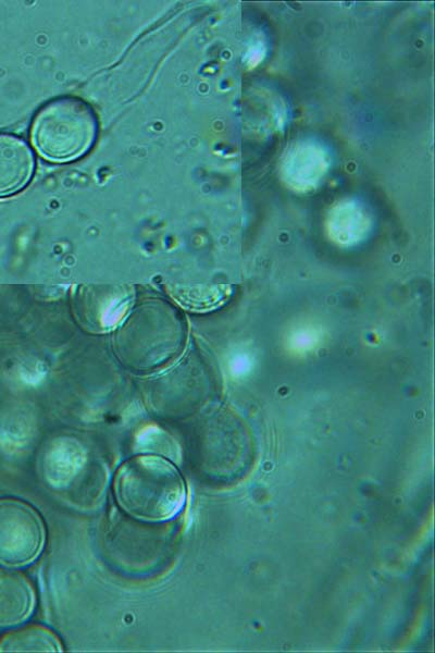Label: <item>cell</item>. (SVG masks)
<instances>
[{"label": "cell", "instance_id": "7", "mask_svg": "<svg viewBox=\"0 0 435 653\" xmlns=\"http://www.w3.org/2000/svg\"><path fill=\"white\" fill-rule=\"evenodd\" d=\"M57 636L39 625L9 630L0 638V652H61Z\"/></svg>", "mask_w": 435, "mask_h": 653}, {"label": "cell", "instance_id": "4", "mask_svg": "<svg viewBox=\"0 0 435 653\" xmlns=\"http://www.w3.org/2000/svg\"><path fill=\"white\" fill-rule=\"evenodd\" d=\"M34 169L35 158L28 144L15 135L0 133V197L24 188Z\"/></svg>", "mask_w": 435, "mask_h": 653}, {"label": "cell", "instance_id": "1", "mask_svg": "<svg viewBox=\"0 0 435 653\" xmlns=\"http://www.w3.org/2000/svg\"><path fill=\"white\" fill-rule=\"evenodd\" d=\"M120 507L134 518L161 521L175 516L186 498L184 480L166 459L154 455L125 461L113 480Z\"/></svg>", "mask_w": 435, "mask_h": 653}, {"label": "cell", "instance_id": "5", "mask_svg": "<svg viewBox=\"0 0 435 653\" xmlns=\"http://www.w3.org/2000/svg\"><path fill=\"white\" fill-rule=\"evenodd\" d=\"M133 291L127 285L102 286L88 291L84 298V318L99 331H108L119 323L128 310Z\"/></svg>", "mask_w": 435, "mask_h": 653}, {"label": "cell", "instance_id": "6", "mask_svg": "<svg viewBox=\"0 0 435 653\" xmlns=\"http://www.w3.org/2000/svg\"><path fill=\"white\" fill-rule=\"evenodd\" d=\"M35 605L30 582L21 572L0 568V627L24 621Z\"/></svg>", "mask_w": 435, "mask_h": 653}, {"label": "cell", "instance_id": "3", "mask_svg": "<svg viewBox=\"0 0 435 653\" xmlns=\"http://www.w3.org/2000/svg\"><path fill=\"white\" fill-rule=\"evenodd\" d=\"M45 543L38 513L27 503L0 498V565L20 567L34 562Z\"/></svg>", "mask_w": 435, "mask_h": 653}, {"label": "cell", "instance_id": "2", "mask_svg": "<svg viewBox=\"0 0 435 653\" xmlns=\"http://www.w3.org/2000/svg\"><path fill=\"white\" fill-rule=\"evenodd\" d=\"M96 115L76 98L50 101L37 113L32 126L33 143L48 160L66 162L85 155L97 137Z\"/></svg>", "mask_w": 435, "mask_h": 653}]
</instances>
